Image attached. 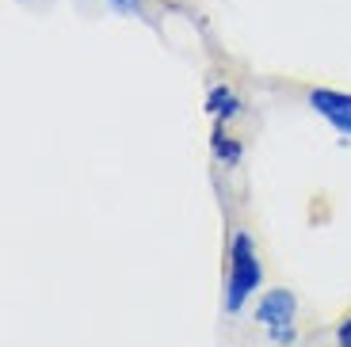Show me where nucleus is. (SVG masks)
Listing matches in <instances>:
<instances>
[{
  "label": "nucleus",
  "mask_w": 351,
  "mask_h": 347,
  "mask_svg": "<svg viewBox=\"0 0 351 347\" xmlns=\"http://www.w3.org/2000/svg\"><path fill=\"white\" fill-rule=\"evenodd\" d=\"M260 287H263V263L260 252H256V241L245 229H237L233 241H229V271H226V294H221L226 313H241Z\"/></svg>",
  "instance_id": "nucleus-1"
},
{
  "label": "nucleus",
  "mask_w": 351,
  "mask_h": 347,
  "mask_svg": "<svg viewBox=\"0 0 351 347\" xmlns=\"http://www.w3.org/2000/svg\"><path fill=\"white\" fill-rule=\"evenodd\" d=\"M309 107L332 126L340 138L351 141V92H336V88H313L309 92Z\"/></svg>",
  "instance_id": "nucleus-2"
},
{
  "label": "nucleus",
  "mask_w": 351,
  "mask_h": 347,
  "mask_svg": "<svg viewBox=\"0 0 351 347\" xmlns=\"http://www.w3.org/2000/svg\"><path fill=\"white\" fill-rule=\"evenodd\" d=\"M294 313H298V298H294V290H287V287L263 290L260 302H256V324H260V328L294 324Z\"/></svg>",
  "instance_id": "nucleus-3"
},
{
  "label": "nucleus",
  "mask_w": 351,
  "mask_h": 347,
  "mask_svg": "<svg viewBox=\"0 0 351 347\" xmlns=\"http://www.w3.org/2000/svg\"><path fill=\"white\" fill-rule=\"evenodd\" d=\"M206 115H210L214 122H221V126H229V122L241 115V96L229 84H214L210 92H206Z\"/></svg>",
  "instance_id": "nucleus-4"
},
{
  "label": "nucleus",
  "mask_w": 351,
  "mask_h": 347,
  "mask_svg": "<svg viewBox=\"0 0 351 347\" xmlns=\"http://www.w3.org/2000/svg\"><path fill=\"white\" fill-rule=\"evenodd\" d=\"M210 149H214V160H218L221 168H237V165H241V156H245V145H241L237 138H229L221 122H214Z\"/></svg>",
  "instance_id": "nucleus-5"
},
{
  "label": "nucleus",
  "mask_w": 351,
  "mask_h": 347,
  "mask_svg": "<svg viewBox=\"0 0 351 347\" xmlns=\"http://www.w3.org/2000/svg\"><path fill=\"white\" fill-rule=\"evenodd\" d=\"M107 8H114V12H123V16H138V19H145V0H104Z\"/></svg>",
  "instance_id": "nucleus-6"
},
{
  "label": "nucleus",
  "mask_w": 351,
  "mask_h": 347,
  "mask_svg": "<svg viewBox=\"0 0 351 347\" xmlns=\"http://www.w3.org/2000/svg\"><path fill=\"white\" fill-rule=\"evenodd\" d=\"M267 336H271V344H279V347L298 344V328H294V324H279V328H267Z\"/></svg>",
  "instance_id": "nucleus-7"
},
{
  "label": "nucleus",
  "mask_w": 351,
  "mask_h": 347,
  "mask_svg": "<svg viewBox=\"0 0 351 347\" xmlns=\"http://www.w3.org/2000/svg\"><path fill=\"white\" fill-rule=\"evenodd\" d=\"M336 347H351V317H343L336 328Z\"/></svg>",
  "instance_id": "nucleus-8"
}]
</instances>
